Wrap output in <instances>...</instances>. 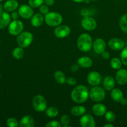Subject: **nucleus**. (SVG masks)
I'll return each instance as SVG.
<instances>
[{
	"mask_svg": "<svg viewBox=\"0 0 127 127\" xmlns=\"http://www.w3.org/2000/svg\"><path fill=\"white\" fill-rule=\"evenodd\" d=\"M70 96L73 102L77 104H82L88 99L89 92L86 86L83 85H78L72 90Z\"/></svg>",
	"mask_w": 127,
	"mask_h": 127,
	"instance_id": "obj_1",
	"label": "nucleus"
},
{
	"mask_svg": "<svg viewBox=\"0 0 127 127\" xmlns=\"http://www.w3.org/2000/svg\"><path fill=\"white\" fill-rule=\"evenodd\" d=\"M77 45L78 49L82 52H88L93 46L92 37L87 33L81 34L77 39Z\"/></svg>",
	"mask_w": 127,
	"mask_h": 127,
	"instance_id": "obj_2",
	"label": "nucleus"
},
{
	"mask_svg": "<svg viewBox=\"0 0 127 127\" xmlns=\"http://www.w3.org/2000/svg\"><path fill=\"white\" fill-rule=\"evenodd\" d=\"M62 16L57 12H49L44 17L46 24L50 27H57L62 22Z\"/></svg>",
	"mask_w": 127,
	"mask_h": 127,
	"instance_id": "obj_3",
	"label": "nucleus"
},
{
	"mask_svg": "<svg viewBox=\"0 0 127 127\" xmlns=\"http://www.w3.org/2000/svg\"><path fill=\"white\" fill-rule=\"evenodd\" d=\"M33 40V35L32 33L29 32H22L21 33L17 35V43L19 47L22 48H26L29 47Z\"/></svg>",
	"mask_w": 127,
	"mask_h": 127,
	"instance_id": "obj_4",
	"label": "nucleus"
},
{
	"mask_svg": "<svg viewBox=\"0 0 127 127\" xmlns=\"http://www.w3.org/2000/svg\"><path fill=\"white\" fill-rule=\"evenodd\" d=\"M47 101L42 95H35L32 99L33 109L37 112H42L47 109Z\"/></svg>",
	"mask_w": 127,
	"mask_h": 127,
	"instance_id": "obj_5",
	"label": "nucleus"
},
{
	"mask_svg": "<svg viewBox=\"0 0 127 127\" xmlns=\"http://www.w3.org/2000/svg\"><path fill=\"white\" fill-rule=\"evenodd\" d=\"M106 94L103 89L100 87L93 86L89 92V97L90 99L96 102H99L105 99Z\"/></svg>",
	"mask_w": 127,
	"mask_h": 127,
	"instance_id": "obj_6",
	"label": "nucleus"
},
{
	"mask_svg": "<svg viewBox=\"0 0 127 127\" xmlns=\"http://www.w3.org/2000/svg\"><path fill=\"white\" fill-rule=\"evenodd\" d=\"M24 29L23 23L19 19L13 20L8 26V32L12 35H18L22 32Z\"/></svg>",
	"mask_w": 127,
	"mask_h": 127,
	"instance_id": "obj_7",
	"label": "nucleus"
},
{
	"mask_svg": "<svg viewBox=\"0 0 127 127\" xmlns=\"http://www.w3.org/2000/svg\"><path fill=\"white\" fill-rule=\"evenodd\" d=\"M18 13L21 17L25 19H28L34 15L32 7L27 4H22L18 9Z\"/></svg>",
	"mask_w": 127,
	"mask_h": 127,
	"instance_id": "obj_8",
	"label": "nucleus"
},
{
	"mask_svg": "<svg viewBox=\"0 0 127 127\" xmlns=\"http://www.w3.org/2000/svg\"><path fill=\"white\" fill-rule=\"evenodd\" d=\"M81 25L84 29L88 31H92L95 30L97 26L95 20L92 17H89V16L83 17V19L82 20V22H81Z\"/></svg>",
	"mask_w": 127,
	"mask_h": 127,
	"instance_id": "obj_9",
	"label": "nucleus"
},
{
	"mask_svg": "<svg viewBox=\"0 0 127 127\" xmlns=\"http://www.w3.org/2000/svg\"><path fill=\"white\" fill-rule=\"evenodd\" d=\"M70 29L66 25L57 26L54 29V34L57 38H63L69 35L70 33Z\"/></svg>",
	"mask_w": 127,
	"mask_h": 127,
	"instance_id": "obj_10",
	"label": "nucleus"
},
{
	"mask_svg": "<svg viewBox=\"0 0 127 127\" xmlns=\"http://www.w3.org/2000/svg\"><path fill=\"white\" fill-rule=\"evenodd\" d=\"M80 125L82 127H95L96 124L94 119L89 114L82 115L80 119Z\"/></svg>",
	"mask_w": 127,
	"mask_h": 127,
	"instance_id": "obj_11",
	"label": "nucleus"
},
{
	"mask_svg": "<svg viewBox=\"0 0 127 127\" xmlns=\"http://www.w3.org/2000/svg\"><path fill=\"white\" fill-rule=\"evenodd\" d=\"M102 81V77L99 73L97 71H91L87 76V81L88 84L93 86H97Z\"/></svg>",
	"mask_w": 127,
	"mask_h": 127,
	"instance_id": "obj_12",
	"label": "nucleus"
},
{
	"mask_svg": "<svg viewBox=\"0 0 127 127\" xmlns=\"http://www.w3.org/2000/svg\"><path fill=\"white\" fill-rule=\"evenodd\" d=\"M92 47L95 53H97V54H102L105 50L106 43L103 39L98 38L94 41Z\"/></svg>",
	"mask_w": 127,
	"mask_h": 127,
	"instance_id": "obj_13",
	"label": "nucleus"
},
{
	"mask_svg": "<svg viewBox=\"0 0 127 127\" xmlns=\"http://www.w3.org/2000/svg\"><path fill=\"white\" fill-rule=\"evenodd\" d=\"M11 15L6 11L0 12V29H3L9 26L11 22Z\"/></svg>",
	"mask_w": 127,
	"mask_h": 127,
	"instance_id": "obj_14",
	"label": "nucleus"
},
{
	"mask_svg": "<svg viewBox=\"0 0 127 127\" xmlns=\"http://www.w3.org/2000/svg\"><path fill=\"white\" fill-rule=\"evenodd\" d=\"M125 43L122 40L117 38H112L108 42V47L112 50H120L123 49L125 47Z\"/></svg>",
	"mask_w": 127,
	"mask_h": 127,
	"instance_id": "obj_15",
	"label": "nucleus"
},
{
	"mask_svg": "<svg viewBox=\"0 0 127 127\" xmlns=\"http://www.w3.org/2000/svg\"><path fill=\"white\" fill-rule=\"evenodd\" d=\"M116 81L120 85H124L127 83V71L125 69H119L116 74Z\"/></svg>",
	"mask_w": 127,
	"mask_h": 127,
	"instance_id": "obj_16",
	"label": "nucleus"
},
{
	"mask_svg": "<svg viewBox=\"0 0 127 127\" xmlns=\"http://www.w3.org/2000/svg\"><path fill=\"white\" fill-rule=\"evenodd\" d=\"M35 125L34 120L31 115H25L19 123L20 127H33Z\"/></svg>",
	"mask_w": 127,
	"mask_h": 127,
	"instance_id": "obj_17",
	"label": "nucleus"
},
{
	"mask_svg": "<svg viewBox=\"0 0 127 127\" xmlns=\"http://www.w3.org/2000/svg\"><path fill=\"white\" fill-rule=\"evenodd\" d=\"M19 4L17 0H7L3 5L4 9L7 12H12L18 8Z\"/></svg>",
	"mask_w": 127,
	"mask_h": 127,
	"instance_id": "obj_18",
	"label": "nucleus"
},
{
	"mask_svg": "<svg viewBox=\"0 0 127 127\" xmlns=\"http://www.w3.org/2000/svg\"><path fill=\"white\" fill-rule=\"evenodd\" d=\"M44 17L41 13H37L34 14L31 17V23L33 27H37L43 24Z\"/></svg>",
	"mask_w": 127,
	"mask_h": 127,
	"instance_id": "obj_19",
	"label": "nucleus"
},
{
	"mask_svg": "<svg viewBox=\"0 0 127 127\" xmlns=\"http://www.w3.org/2000/svg\"><path fill=\"white\" fill-rule=\"evenodd\" d=\"M92 112L93 114L97 116H103L107 112V108L103 104L98 103L95 104L92 107Z\"/></svg>",
	"mask_w": 127,
	"mask_h": 127,
	"instance_id": "obj_20",
	"label": "nucleus"
},
{
	"mask_svg": "<svg viewBox=\"0 0 127 127\" xmlns=\"http://www.w3.org/2000/svg\"><path fill=\"white\" fill-rule=\"evenodd\" d=\"M77 64L80 67L83 68H90L92 66L93 61L88 57H82L77 60Z\"/></svg>",
	"mask_w": 127,
	"mask_h": 127,
	"instance_id": "obj_21",
	"label": "nucleus"
},
{
	"mask_svg": "<svg viewBox=\"0 0 127 127\" xmlns=\"http://www.w3.org/2000/svg\"><path fill=\"white\" fill-rule=\"evenodd\" d=\"M103 87L107 91H110L114 88L115 85V81L114 78L111 76H107L103 79Z\"/></svg>",
	"mask_w": 127,
	"mask_h": 127,
	"instance_id": "obj_22",
	"label": "nucleus"
},
{
	"mask_svg": "<svg viewBox=\"0 0 127 127\" xmlns=\"http://www.w3.org/2000/svg\"><path fill=\"white\" fill-rule=\"evenodd\" d=\"M110 96L112 100H114L115 102H120L121 100L123 98V94L122 93V91L120 90L119 89H117V88L114 89L113 88L112 90V92H111Z\"/></svg>",
	"mask_w": 127,
	"mask_h": 127,
	"instance_id": "obj_23",
	"label": "nucleus"
},
{
	"mask_svg": "<svg viewBox=\"0 0 127 127\" xmlns=\"http://www.w3.org/2000/svg\"><path fill=\"white\" fill-rule=\"evenodd\" d=\"M70 112L71 114L74 116H82L85 114L86 109L85 107L82 106V105H77V106L73 107L71 109Z\"/></svg>",
	"mask_w": 127,
	"mask_h": 127,
	"instance_id": "obj_24",
	"label": "nucleus"
},
{
	"mask_svg": "<svg viewBox=\"0 0 127 127\" xmlns=\"http://www.w3.org/2000/svg\"><path fill=\"white\" fill-rule=\"evenodd\" d=\"M54 77L55 80L58 84H64L66 83L65 76L61 71H56L54 74Z\"/></svg>",
	"mask_w": 127,
	"mask_h": 127,
	"instance_id": "obj_25",
	"label": "nucleus"
},
{
	"mask_svg": "<svg viewBox=\"0 0 127 127\" xmlns=\"http://www.w3.org/2000/svg\"><path fill=\"white\" fill-rule=\"evenodd\" d=\"M12 56L14 58H16L17 60H20L24 57V51L23 48L21 47H16L12 51Z\"/></svg>",
	"mask_w": 127,
	"mask_h": 127,
	"instance_id": "obj_26",
	"label": "nucleus"
},
{
	"mask_svg": "<svg viewBox=\"0 0 127 127\" xmlns=\"http://www.w3.org/2000/svg\"><path fill=\"white\" fill-rule=\"evenodd\" d=\"M119 26L123 32L127 33V14L122 16L120 19Z\"/></svg>",
	"mask_w": 127,
	"mask_h": 127,
	"instance_id": "obj_27",
	"label": "nucleus"
},
{
	"mask_svg": "<svg viewBox=\"0 0 127 127\" xmlns=\"http://www.w3.org/2000/svg\"><path fill=\"white\" fill-rule=\"evenodd\" d=\"M46 114L50 118H54L57 116L59 114V110L55 107H50L46 110Z\"/></svg>",
	"mask_w": 127,
	"mask_h": 127,
	"instance_id": "obj_28",
	"label": "nucleus"
},
{
	"mask_svg": "<svg viewBox=\"0 0 127 127\" xmlns=\"http://www.w3.org/2000/svg\"><path fill=\"white\" fill-rule=\"evenodd\" d=\"M122 65V62L121 60L118 58H113L110 61V66L113 69H120Z\"/></svg>",
	"mask_w": 127,
	"mask_h": 127,
	"instance_id": "obj_29",
	"label": "nucleus"
},
{
	"mask_svg": "<svg viewBox=\"0 0 127 127\" xmlns=\"http://www.w3.org/2000/svg\"><path fill=\"white\" fill-rule=\"evenodd\" d=\"M105 118L108 122L112 123L115 121L116 119V115L115 113L112 111H107L105 114Z\"/></svg>",
	"mask_w": 127,
	"mask_h": 127,
	"instance_id": "obj_30",
	"label": "nucleus"
},
{
	"mask_svg": "<svg viewBox=\"0 0 127 127\" xmlns=\"http://www.w3.org/2000/svg\"><path fill=\"white\" fill-rule=\"evenodd\" d=\"M44 0H29V4L32 8L40 7L44 3Z\"/></svg>",
	"mask_w": 127,
	"mask_h": 127,
	"instance_id": "obj_31",
	"label": "nucleus"
},
{
	"mask_svg": "<svg viewBox=\"0 0 127 127\" xmlns=\"http://www.w3.org/2000/svg\"><path fill=\"white\" fill-rule=\"evenodd\" d=\"M6 125L9 127H17L19 126V122L14 118H9L6 120Z\"/></svg>",
	"mask_w": 127,
	"mask_h": 127,
	"instance_id": "obj_32",
	"label": "nucleus"
},
{
	"mask_svg": "<svg viewBox=\"0 0 127 127\" xmlns=\"http://www.w3.org/2000/svg\"><path fill=\"white\" fill-rule=\"evenodd\" d=\"M60 122H61L62 126L64 127H70V126L68 125V124L70 123V119L68 115H62L61 118V121H60Z\"/></svg>",
	"mask_w": 127,
	"mask_h": 127,
	"instance_id": "obj_33",
	"label": "nucleus"
},
{
	"mask_svg": "<svg viewBox=\"0 0 127 127\" xmlns=\"http://www.w3.org/2000/svg\"><path fill=\"white\" fill-rule=\"evenodd\" d=\"M121 61L124 65L127 66V47L123 48L120 54Z\"/></svg>",
	"mask_w": 127,
	"mask_h": 127,
	"instance_id": "obj_34",
	"label": "nucleus"
},
{
	"mask_svg": "<svg viewBox=\"0 0 127 127\" xmlns=\"http://www.w3.org/2000/svg\"><path fill=\"white\" fill-rule=\"evenodd\" d=\"M46 127H61L62 125H61V122H59L58 121L56 120H52V121L49 122L46 124Z\"/></svg>",
	"mask_w": 127,
	"mask_h": 127,
	"instance_id": "obj_35",
	"label": "nucleus"
},
{
	"mask_svg": "<svg viewBox=\"0 0 127 127\" xmlns=\"http://www.w3.org/2000/svg\"><path fill=\"white\" fill-rule=\"evenodd\" d=\"M40 12H41L42 14H45L48 13L49 12V9L48 6L46 4H42L41 6H40L39 8Z\"/></svg>",
	"mask_w": 127,
	"mask_h": 127,
	"instance_id": "obj_36",
	"label": "nucleus"
},
{
	"mask_svg": "<svg viewBox=\"0 0 127 127\" xmlns=\"http://www.w3.org/2000/svg\"><path fill=\"white\" fill-rule=\"evenodd\" d=\"M66 83L70 86H74L77 84V79L73 77H70L66 79Z\"/></svg>",
	"mask_w": 127,
	"mask_h": 127,
	"instance_id": "obj_37",
	"label": "nucleus"
},
{
	"mask_svg": "<svg viewBox=\"0 0 127 127\" xmlns=\"http://www.w3.org/2000/svg\"><path fill=\"white\" fill-rule=\"evenodd\" d=\"M19 16V14L18 12H16V11H12V12L11 13V19H12L13 20L18 19Z\"/></svg>",
	"mask_w": 127,
	"mask_h": 127,
	"instance_id": "obj_38",
	"label": "nucleus"
},
{
	"mask_svg": "<svg viewBox=\"0 0 127 127\" xmlns=\"http://www.w3.org/2000/svg\"><path fill=\"white\" fill-rule=\"evenodd\" d=\"M90 14L89 11L88 9H83L81 11V15L83 17H87L88 16V15Z\"/></svg>",
	"mask_w": 127,
	"mask_h": 127,
	"instance_id": "obj_39",
	"label": "nucleus"
},
{
	"mask_svg": "<svg viewBox=\"0 0 127 127\" xmlns=\"http://www.w3.org/2000/svg\"><path fill=\"white\" fill-rule=\"evenodd\" d=\"M101 55H102V58L105 60H108L110 58V53L108 52H105V51H104Z\"/></svg>",
	"mask_w": 127,
	"mask_h": 127,
	"instance_id": "obj_40",
	"label": "nucleus"
},
{
	"mask_svg": "<svg viewBox=\"0 0 127 127\" xmlns=\"http://www.w3.org/2000/svg\"><path fill=\"white\" fill-rule=\"evenodd\" d=\"M44 2L45 4L47 5V6H52V5L54 4L55 1L54 0H44Z\"/></svg>",
	"mask_w": 127,
	"mask_h": 127,
	"instance_id": "obj_41",
	"label": "nucleus"
},
{
	"mask_svg": "<svg viewBox=\"0 0 127 127\" xmlns=\"http://www.w3.org/2000/svg\"><path fill=\"white\" fill-rule=\"evenodd\" d=\"M78 69H79V66H78V64H73V65H72L70 68L71 71H72V72L77 71L78 70Z\"/></svg>",
	"mask_w": 127,
	"mask_h": 127,
	"instance_id": "obj_42",
	"label": "nucleus"
},
{
	"mask_svg": "<svg viewBox=\"0 0 127 127\" xmlns=\"http://www.w3.org/2000/svg\"><path fill=\"white\" fill-rule=\"evenodd\" d=\"M120 102L122 105H127V100L126 99H125V98H123Z\"/></svg>",
	"mask_w": 127,
	"mask_h": 127,
	"instance_id": "obj_43",
	"label": "nucleus"
},
{
	"mask_svg": "<svg viewBox=\"0 0 127 127\" xmlns=\"http://www.w3.org/2000/svg\"><path fill=\"white\" fill-rule=\"evenodd\" d=\"M103 127H113V125H112V124H105V125H103Z\"/></svg>",
	"mask_w": 127,
	"mask_h": 127,
	"instance_id": "obj_44",
	"label": "nucleus"
},
{
	"mask_svg": "<svg viewBox=\"0 0 127 127\" xmlns=\"http://www.w3.org/2000/svg\"><path fill=\"white\" fill-rule=\"evenodd\" d=\"M72 1L75 2H82L84 1V0H72Z\"/></svg>",
	"mask_w": 127,
	"mask_h": 127,
	"instance_id": "obj_45",
	"label": "nucleus"
},
{
	"mask_svg": "<svg viewBox=\"0 0 127 127\" xmlns=\"http://www.w3.org/2000/svg\"><path fill=\"white\" fill-rule=\"evenodd\" d=\"M3 9H4L3 5H2L1 3H0V12H1V11H3Z\"/></svg>",
	"mask_w": 127,
	"mask_h": 127,
	"instance_id": "obj_46",
	"label": "nucleus"
},
{
	"mask_svg": "<svg viewBox=\"0 0 127 127\" xmlns=\"http://www.w3.org/2000/svg\"><path fill=\"white\" fill-rule=\"evenodd\" d=\"M90 1V0H84V1H83V2H85V3H87V4H88V3H89Z\"/></svg>",
	"mask_w": 127,
	"mask_h": 127,
	"instance_id": "obj_47",
	"label": "nucleus"
},
{
	"mask_svg": "<svg viewBox=\"0 0 127 127\" xmlns=\"http://www.w3.org/2000/svg\"><path fill=\"white\" fill-rule=\"evenodd\" d=\"M90 1H97V0H90Z\"/></svg>",
	"mask_w": 127,
	"mask_h": 127,
	"instance_id": "obj_48",
	"label": "nucleus"
},
{
	"mask_svg": "<svg viewBox=\"0 0 127 127\" xmlns=\"http://www.w3.org/2000/svg\"><path fill=\"white\" fill-rule=\"evenodd\" d=\"M1 74H0V79H1Z\"/></svg>",
	"mask_w": 127,
	"mask_h": 127,
	"instance_id": "obj_49",
	"label": "nucleus"
},
{
	"mask_svg": "<svg viewBox=\"0 0 127 127\" xmlns=\"http://www.w3.org/2000/svg\"><path fill=\"white\" fill-rule=\"evenodd\" d=\"M2 1H3V0H0V2H2Z\"/></svg>",
	"mask_w": 127,
	"mask_h": 127,
	"instance_id": "obj_50",
	"label": "nucleus"
}]
</instances>
